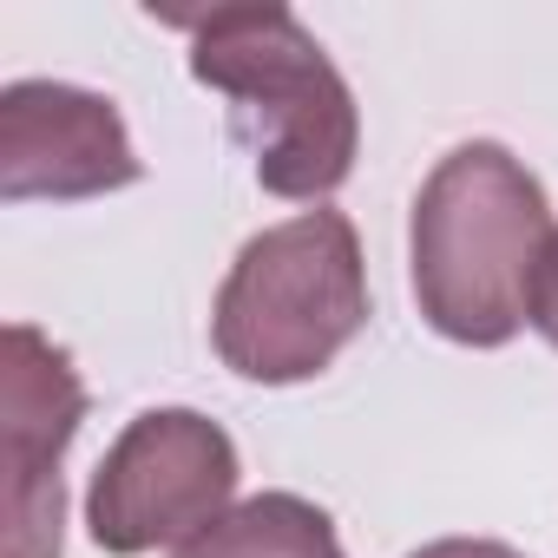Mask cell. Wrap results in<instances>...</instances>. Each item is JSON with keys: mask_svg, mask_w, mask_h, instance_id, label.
Returning <instances> with one entry per match:
<instances>
[{"mask_svg": "<svg viewBox=\"0 0 558 558\" xmlns=\"http://www.w3.org/2000/svg\"><path fill=\"white\" fill-rule=\"evenodd\" d=\"M145 178L125 112L66 80H14L0 93V197L8 204H80Z\"/></svg>", "mask_w": 558, "mask_h": 558, "instance_id": "obj_6", "label": "cell"}, {"mask_svg": "<svg viewBox=\"0 0 558 558\" xmlns=\"http://www.w3.org/2000/svg\"><path fill=\"white\" fill-rule=\"evenodd\" d=\"M545 184L493 138L453 145L408 217V283L421 323L460 349H506L532 323V283L551 243Z\"/></svg>", "mask_w": 558, "mask_h": 558, "instance_id": "obj_1", "label": "cell"}, {"mask_svg": "<svg viewBox=\"0 0 558 558\" xmlns=\"http://www.w3.org/2000/svg\"><path fill=\"white\" fill-rule=\"evenodd\" d=\"M178 558H349L336 519L303 493H256L236 499L210 532L178 545Z\"/></svg>", "mask_w": 558, "mask_h": 558, "instance_id": "obj_7", "label": "cell"}, {"mask_svg": "<svg viewBox=\"0 0 558 558\" xmlns=\"http://www.w3.org/2000/svg\"><path fill=\"white\" fill-rule=\"evenodd\" d=\"M368 329V263L342 210L316 204L256 230L210 303V349L256 388L316 381Z\"/></svg>", "mask_w": 558, "mask_h": 558, "instance_id": "obj_3", "label": "cell"}, {"mask_svg": "<svg viewBox=\"0 0 558 558\" xmlns=\"http://www.w3.org/2000/svg\"><path fill=\"white\" fill-rule=\"evenodd\" d=\"M532 329L558 349V230L545 243V263H538V283H532Z\"/></svg>", "mask_w": 558, "mask_h": 558, "instance_id": "obj_8", "label": "cell"}, {"mask_svg": "<svg viewBox=\"0 0 558 558\" xmlns=\"http://www.w3.org/2000/svg\"><path fill=\"white\" fill-rule=\"evenodd\" d=\"M0 421H8V558H60V460L86 421V381L73 355L34 323H8L0 336Z\"/></svg>", "mask_w": 558, "mask_h": 558, "instance_id": "obj_5", "label": "cell"}, {"mask_svg": "<svg viewBox=\"0 0 558 558\" xmlns=\"http://www.w3.org/2000/svg\"><path fill=\"white\" fill-rule=\"evenodd\" d=\"M191 34V80L230 99V125L250 145L269 197L323 204L349 184L362 151V106L323 40L276 0L210 8L178 21Z\"/></svg>", "mask_w": 558, "mask_h": 558, "instance_id": "obj_2", "label": "cell"}, {"mask_svg": "<svg viewBox=\"0 0 558 558\" xmlns=\"http://www.w3.org/2000/svg\"><path fill=\"white\" fill-rule=\"evenodd\" d=\"M408 558H525V551L506 545V538H434V545H421Z\"/></svg>", "mask_w": 558, "mask_h": 558, "instance_id": "obj_9", "label": "cell"}, {"mask_svg": "<svg viewBox=\"0 0 558 558\" xmlns=\"http://www.w3.org/2000/svg\"><path fill=\"white\" fill-rule=\"evenodd\" d=\"M236 440L197 408H145L106 447L86 486V532L106 558L191 545L236 506Z\"/></svg>", "mask_w": 558, "mask_h": 558, "instance_id": "obj_4", "label": "cell"}]
</instances>
